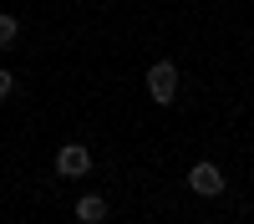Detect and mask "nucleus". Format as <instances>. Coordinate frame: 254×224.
I'll list each match as a JSON object with an SVG mask.
<instances>
[{"label":"nucleus","instance_id":"obj_5","mask_svg":"<svg viewBox=\"0 0 254 224\" xmlns=\"http://www.w3.org/2000/svg\"><path fill=\"white\" fill-rule=\"evenodd\" d=\"M15 36H20V20L15 15H0V46H10Z\"/></svg>","mask_w":254,"mask_h":224},{"label":"nucleus","instance_id":"obj_3","mask_svg":"<svg viewBox=\"0 0 254 224\" xmlns=\"http://www.w3.org/2000/svg\"><path fill=\"white\" fill-rule=\"evenodd\" d=\"M87 168H92V153L81 148V143H66V148L56 153V173H61V178H81Z\"/></svg>","mask_w":254,"mask_h":224},{"label":"nucleus","instance_id":"obj_1","mask_svg":"<svg viewBox=\"0 0 254 224\" xmlns=\"http://www.w3.org/2000/svg\"><path fill=\"white\" fill-rule=\"evenodd\" d=\"M147 92H153V102H173L178 97V72H173V61H153V72H147Z\"/></svg>","mask_w":254,"mask_h":224},{"label":"nucleus","instance_id":"obj_6","mask_svg":"<svg viewBox=\"0 0 254 224\" xmlns=\"http://www.w3.org/2000/svg\"><path fill=\"white\" fill-rule=\"evenodd\" d=\"M10 92H15V76H10V72H0V102H5Z\"/></svg>","mask_w":254,"mask_h":224},{"label":"nucleus","instance_id":"obj_2","mask_svg":"<svg viewBox=\"0 0 254 224\" xmlns=\"http://www.w3.org/2000/svg\"><path fill=\"white\" fill-rule=\"evenodd\" d=\"M188 189L203 194V199H214V194H224V173L214 168V163H193V168H188Z\"/></svg>","mask_w":254,"mask_h":224},{"label":"nucleus","instance_id":"obj_4","mask_svg":"<svg viewBox=\"0 0 254 224\" xmlns=\"http://www.w3.org/2000/svg\"><path fill=\"white\" fill-rule=\"evenodd\" d=\"M76 219H81V224H102V219H107V199H102V194L76 199Z\"/></svg>","mask_w":254,"mask_h":224}]
</instances>
